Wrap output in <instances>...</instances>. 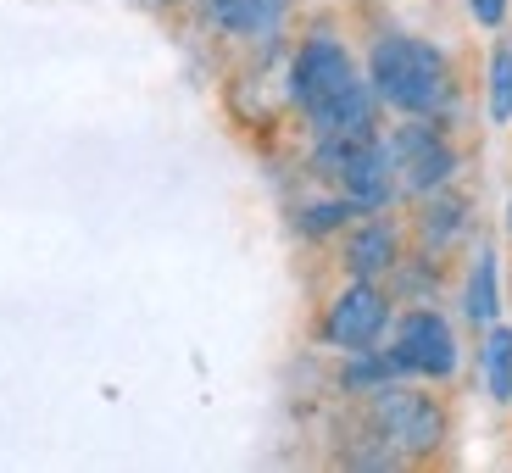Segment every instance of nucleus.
<instances>
[{
    "instance_id": "obj_6",
    "label": "nucleus",
    "mask_w": 512,
    "mask_h": 473,
    "mask_svg": "<svg viewBox=\"0 0 512 473\" xmlns=\"http://www.w3.org/2000/svg\"><path fill=\"white\" fill-rule=\"evenodd\" d=\"M384 351L396 357V368L407 379H429V384H451L462 368V334L440 307H396Z\"/></svg>"
},
{
    "instance_id": "obj_10",
    "label": "nucleus",
    "mask_w": 512,
    "mask_h": 473,
    "mask_svg": "<svg viewBox=\"0 0 512 473\" xmlns=\"http://www.w3.org/2000/svg\"><path fill=\"white\" fill-rule=\"evenodd\" d=\"M329 190H340L357 212H396L401 206V184H396V162L384 151V134L362 140L346 162L334 167Z\"/></svg>"
},
{
    "instance_id": "obj_15",
    "label": "nucleus",
    "mask_w": 512,
    "mask_h": 473,
    "mask_svg": "<svg viewBox=\"0 0 512 473\" xmlns=\"http://www.w3.org/2000/svg\"><path fill=\"white\" fill-rule=\"evenodd\" d=\"M479 379L496 407H512V323H490L479 329Z\"/></svg>"
},
{
    "instance_id": "obj_13",
    "label": "nucleus",
    "mask_w": 512,
    "mask_h": 473,
    "mask_svg": "<svg viewBox=\"0 0 512 473\" xmlns=\"http://www.w3.org/2000/svg\"><path fill=\"white\" fill-rule=\"evenodd\" d=\"M351 218H362V212L340 190H329V184L290 206V229H295V240H307V245H334L340 234H346Z\"/></svg>"
},
{
    "instance_id": "obj_14",
    "label": "nucleus",
    "mask_w": 512,
    "mask_h": 473,
    "mask_svg": "<svg viewBox=\"0 0 512 473\" xmlns=\"http://www.w3.org/2000/svg\"><path fill=\"white\" fill-rule=\"evenodd\" d=\"M390 379H407V373L396 368V357L384 346H368V351H340V368H334V390L346 401H362V396H373L379 384H390Z\"/></svg>"
},
{
    "instance_id": "obj_11",
    "label": "nucleus",
    "mask_w": 512,
    "mask_h": 473,
    "mask_svg": "<svg viewBox=\"0 0 512 473\" xmlns=\"http://www.w3.org/2000/svg\"><path fill=\"white\" fill-rule=\"evenodd\" d=\"M457 312L468 329H490L501 318V262H496V245L479 240L468 251V268L457 279Z\"/></svg>"
},
{
    "instance_id": "obj_12",
    "label": "nucleus",
    "mask_w": 512,
    "mask_h": 473,
    "mask_svg": "<svg viewBox=\"0 0 512 473\" xmlns=\"http://www.w3.org/2000/svg\"><path fill=\"white\" fill-rule=\"evenodd\" d=\"M446 268H451L446 256L407 245V256L390 268L384 290L396 295V307H440V295H446Z\"/></svg>"
},
{
    "instance_id": "obj_2",
    "label": "nucleus",
    "mask_w": 512,
    "mask_h": 473,
    "mask_svg": "<svg viewBox=\"0 0 512 473\" xmlns=\"http://www.w3.org/2000/svg\"><path fill=\"white\" fill-rule=\"evenodd\" d=\"M357 418L396 451L401 468H429L451 451V401L429 379L379 384L373 396L357 401Z\"/></svg>"
},
{
    "instance_id": "obj_9",
    "label": "nucleus",
    "mask_w": 512,
    "mask_h": 473,
    "mask_svg": "<svg viewBox=\"0 0 512 473\" xmlns=\"http://www.w3.org/2000/svg\"><path fill=\"white\" fill-rule=\"evenodd\" d=\"M195 6H201V23L218 39L256 45V51L279 45L295 17V0H195Z\"/></svg>"
},
{
    "instance_id": "obj_19",
    "label": "nucleus",
    "mask_w": 512,
    "mask_h": 473,
    "mask_svg": "<svg viewBox=\"0 0 512 473\" xmlns=\"http://www.w3.org/2000/svg\"><path fill=\"white\" fill-rule=\"evenodd\" d=\"M501 229H507V245H512V201H507V223H501Z\"/></svg>"
},
{
    "instance_id": "obj_17",
    "label": "nucleus",
    "mask_w": 512,
    "mask_h": 473,
    "mask_svg": "<svg viewBox=\"0 0 512 473\" xmlns=\"http://www.w3.org/2000/svg\"><path fill=\"white\" fill-rule=\"evenodd\" d=\"M507 12H512V0H468V17H474L485 34H496V28H507Z\"/></svg>"
},
{
    "instance_id": "obj_8",
    "label": "nucleus",
    "mask_w": 512,
    "mask_h": 473,
    "mask_svg": "<svg viewBox=\"0 0 512 473\" xmlns=\"http://www.w3.org/2000/svg\"><path fill=\"white\" fill-rule=\"evenodd\" d=\"M412 206V218H407V240L418 245V251H435V256H462V245L474 240L479 229V201L462 184H446V190L435 195H418Z\"/></svg>"
},
{
    "instance_id": "obj_3",
    "label": "nucleus",
    "mask_w": 512,
    "mask_h": 473,
    "mask_svg": "<svg viewBox=\"0 0 512 473\" xmlns=\"http://www.w3.org/2000/svg\"><path fill=\"white\" fill-rule=\"evenodd\" d=\"M357 73H362V62L346 45L340 23L318 17V23H307L290 45V62H284V106H290L295 117H307V112H318L329 95L346 90Z\"/></svg>"
},
{
    "instance_id": "obj_7",
    "label": "nucleus",
    "mask_w": 512,
    "mask_h": 473,
    "mask_svg": "<svg viewBox=\"0 0 512 473\" xmlns=\"http://www.w3.org/2000/svg\"><path fill=\"white\" fill-rule=\"evenodd\" d=\"M407 245H412L407 223L396 212H362L334 240V268H340V279H390V268L407 256Z\"/></svg>"
},
{
    "instance_id": "obj_4",
    "label": "nucleus",
    "mask_w": 512,
    "mask_h": 473,
    "mask_svg": "<svg viewBox=\"0 0 512 473\" xmlns=\"http://www.w3.org/2000/svg\"><path fill=\"white\" fill-rule=\"evenodd\" d=\"M384 151L396 162L401 201H418V195H435L446 184H462L457 128L435 123V117H396V123H384Z\"/></svg>"
},
{
    "instance_id": "obj_5",
    "label": "nucleus",
    "mask_w": 512,
    "mask_h": 473,
    "mask_svg": "<svg viewBox=\"0 0 512 473\" xmlns=\"http://www.w3.org/2000/svg\"><path fill=\"white\" fill-rule=\"evenodd\" d=\"M396 323V295L384 290V279H340V290L323 295L318 318H312V340L323 351H368L384 346V334Z\"/></svg>"
},
{
    "instance_id": "obj_16",
    "label": "nucleus",
    "mask_w": 512,
    "mask_h": 473,
    "mask_svg": "<svg viewBox=\"0 0 512 473\" xmlns=\"http://www.w3.org/2000/svg\"><path fill=\"white\" fill-rule=\"evenodd\" d=\"M485 117L496 128L512 123V23L496 28V45L485 62Z\"/></svg>"
},
{
    "instance_id": "obj_1",
    "label": "nucleus",
    "mask_w": 512,
    "mask_h": 473,
    "mask_svg": "<svg viewBox=\"0 0 512 473\" xmlns=\"http://www.w3.org/2000/svg\"><path fill=\"white\" fill-rule=\"evenodd\" d=\"M362 73H368L373 95L384 101L390 117H435L446 128L457 123V106H462L457 62L435 39L407 34V28H384L362 51Z\"/></svg>"
},
{
    "instance_id": "obj_18",
    "label": "nucleus",
    "mask_w": 512,
    "mask_h": 473,
    "mask_svg": "<svg viewBox=\"0 0 512 473\" xmlns=\"http://www.w3.org/2000/svg\"><path fill=\"white\" fill-rule=\"evenodd\" d=\"M151 6H167V12H173V6H195V0H151Z\"/></svg>"
}]
</instances>
